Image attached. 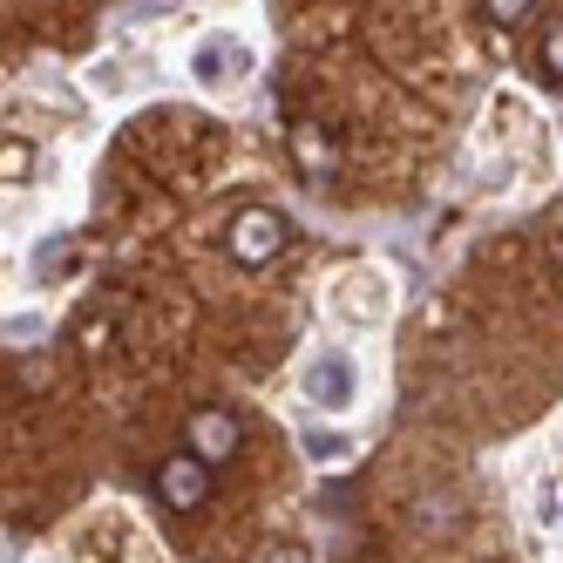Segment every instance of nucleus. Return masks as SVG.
I'll use <instances>...</instances> for the list:
<instances>
[{
	"instance_id": "obj_11",
	"label": "nucleus",
	"mask_w": 563,
	"mask_h": 563,
	"mask_svg": "<svg viewBox=\"0 0 563 563\" xmlns=\"http://www.w3.org/2000/svg\"><path fill=\"white\" fill-rule=\"evenodd\" d=\"M556 522H563V503H556Z\"/></svg>"
},
{
	"instance_id": "obj_4",
	"label": "nucleus",
	"mask_w": 563,
	"mask_h": 563,
	"mask_svg": "<svg viewBox=\"0 0 563 563\" xmlns=\"http://www.w3.org/2000/svg\"><path fill=\"white\" fill-rule=\"evenodd\" d=\"M205 496H211V468L197 455H164V468H156V503L190 516V509H205Z\"/></svg>"
},
{
	"instance_id": "obj_7",
	"label": "nucleus",
	"mask_w": 563,
	"mask_h": 563,
	"mask_svg": "<svg viewBox=\"0 0 563 563\" xmlns=\"http://www.w3.org/2000/svg\"><path fill=\"white\" fill-rule=\"evenodd\" d=\"M306 455H312V462H346L353 441H346L340 428H306Z\"/></svg>"
},
{
	"instance_id": "obj_3",
	"label": "nucleus",
	"mask_w": 563,
	"mask_h": 563,
	"mask_svg": "<svg viewBox=\"0 0 563 563\" xmlns=\"http://www.w3.org/2000/svg\"><path fill=\"white\" fill-rule=\"evenodd\" d=\"M238 441H245V428H238L231 408H197V415L184 421V455H197L205 468H224V462L238 455Z\"/></svg>"
},
{
	"instance_id": "obj_1",
	"label": "nucleus",
	"mask_w": 563,
	"mask_h": 563,
	"mask_svg": "<svg viewBox=\"0 0 563 563\" xmlns=\"http://www.w3.org/2000/svg\"><path fill=\"white\" fill-rule=\"evenodd\" d=\"M286 245H292V224H286V211H272V205H245L224 224V252L245 272H265L272 258H286Z\"/></svg>"
},
{
	"instance_id": "obj_9",
	"label": "nucleus",
	"mask_w": 563,
	"mask_h": 563,
	"mask_svg": "<svg viewBox=\"0 0 563 563\" xmlns=\"http://www.w3.org/2000/svg\"><path fill=\"white\" fill-rule=\"evenodd\" d=\"M543 75H550V82H563V21L543 34Z\"/></svg>"
},
{
	"instance_id": "obj_8",
	"label": "nucleus",
	"mask_w": 563,
	"mask_h": 563,
	"mask_svg": "<svg viewBox=\"0 0 563 563\" xmlns=\"http://www.w3.org/2000/svg\"><path fill=\"white\" fill-rule=\"evenodd\" d=\"M34 170V150L27 143H0V184H14V177H27Z\"/></svg>"
},
{
	"instance_id": "obj_2",
	"label": "nucleus",
	"mask_w": 563,
	"mask_h": 563,
	"mask_svg": "<svg viewBox=\"0 0 563 563\" xmlns=\"http://www.w3.org/2000/svg\"><path fill=\"white\" fill-rule=\"evenodd\" d=\"M299 394L312 400V408H327V415H346L353 400H360V367H353V353H319L312 367H306V380H299Z\"/></svg>"
},
{
	"instance_id": "obj_6",
	"label": "nucleus",
	"mask_w": 563,
	"mask_h": 563,
	"mask_svg": "<svg viewBox=\"0 0 563 563\" xmlns=\"http://www.w3.org/2000/svg\"><path fill=\"white\" fill-rule=\"evenodd\" d=\"M292 156H299V170H306V177H333V164H340L333 136L319 130V123H292Z\"/></svg>"
},
{
	"instance_id": "obj_10",
	"label": "nucleus",
	"mask_w": 563,
	"mask_h": 563,
	"mask_svg": "<svg viewBox=\"0 0 563 563\" xmlns=\"http://www.w3.org/2000/svg\"><path fill=\"white\" fill-rule=\"evenodd\" d=\"M530 14H537L530 0H496V8H489V21H496V27H522Z\"/></svg>"
},
{
	"instance_id": "obj_5",
	"label": "nucleus",
	"mask_w": 563,
	"mask_h": 563,
	"mask_svg": "<svg viewBox=\"0 0 563 563\" xmlns=\"http://www.w3.org/2000/svg\"><path fill=\"white\" fill-rule=\"evenodd\" d=\"M333 306H340L346 319H360V327H374V319L387 312V278H380V272H353V278H340Z\"/></svg>"
}]
</instances>
